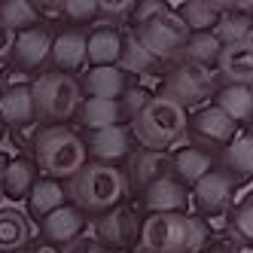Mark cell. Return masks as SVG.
Returning a JSON list of instances; mask_svg holds the SVG:
<instances>
[{
	"label": "cell",
	"mask_w": 253,
	"mask_h": 253,
	"mask_svg": "<svg viewBox=\"0 0 253 253\" xmlns=\"http://www.w3.org/2000/svg\"><path fill=\"white\" fill-rule=\"evenodd\" d=\"M31 153H34L31 159L37 162L40 174L55 177L61 183L77 177L88 162L85 140L74 128H67V125H40L31 140Z\"/></svg>",
	"instance_id": "cell-1"
},
{
	"label": "cell",
	"mask_w": 253,
	"mask_h": 253,
	"mask_svg": "<svg viewBox=\"0 0 253 253\" xmlns=\"http://www.w3.org/2000/svg\"><path fill=\"white\" fill-rule=\"evenodd\" d=\"M186 119L189 113L180 104L162 98V95H153L150 104L128 122V128H131V137L137 147L168 153L186 134Z\"/></svg>",
	"instance_id": "cell-2"
},
{
	"label": "cell",
	"mask_w": 253,
	"mask_h": 253,
	"mask_svg": "<svg viewBox=\"0 0 253 253\" xmlns=\"http://www.w3.org/2000/svg\"><path fill=\"white\" fill-rule=\"evenodd\" d=\"M67 198L85 213H104L122 202L125 195V177L122 168L116 165H101V162H85V168L70 177L67 183Z\"/></svg>",
	"instance_id": "cell-3"
},
{
	"label": "cell",
	"mask_w": 253,
	"mask_h": 253,
	"mask_svg": "<svg viewBox=\"0 0 253 253\" xmlns=\"http://www.w3.org/2000/svg\"><path fill=\"white\" fill-rule=\"evenodd\" d=\"M34 110L40 125H64L74 119L83 101V88L74 74H58V70H43L31 83Z\"/></svg>",
	"instance_id": "cell-4"
},
{
	"label": "cell",
	"mask_w": 253,
	"mask_h": 253,
	"mask_svg": "<svg viewBox=\"0 0 253 253\" xmlns=\"http://www.w3.org/2000/svg\"><path fill=\"white\" fill-rule=\"evenodd\" d=\"M216 85H220V77H216L213 67H202V64H192V61L180 58V61H171V67L165 70L156 95L180 104L189 113L192 107L198 110V107L216 92Z\"/></svg>",
	"instance_id": "cell-5"
},
{
	"label": "cell",
	"mask_w": 253,
	"mask_h": 253,
	"mask_svg": "<svg viewBox=\"0 0 253 253\" xmlns=\"http://www.w3.org/2000/svg\"><path fill=\"white\" fill-rule=\"evenodd\" d=\"M131 34L153 52L156 58H162L165 64H171V61L180 58V52H183V46H186V40H189L192 31L183 25V19H180L174 9H165V12L153 15V19L134 25Z\"/></svg>",
	"instance_id": "cell-6"
},
{
	"label": "cell",
	"mask_w": 253,
	"mask_h": 253,
	"mask_svg": "<svg viewBox=\"0 0 253 253\" xmlns=\"http://www.w3.org/2000/svg\"><path fill=\"white\" fill-rule=\"evenodd\" d=\"M140 253H189V213H147L137 235Z\"/></svg>",
	"instance_id": "cell-7"
},
{
	"label": "cell",
	"mask_w": 253,
	"mask_h": 253,
	"mask_svg": "<svg viewBox=\"0 0 253 253\" xmlns=\"http://www.w3.org/2000/svg\"><path fill=\"white\" fill-rule=\"evenodd\" d=\"M241 183L235 180L229 171L223 168H213L208 171L198 183L189 189V198H192V205L198 211V216L208 223H213L216 216H226L229 208H232V198H235V189H238Z\"/></svg>",
	"instance_id": "cell-8"
},
{
	"label": "cell",
	"mask_w": 253,
	"mask_h": 253,
	"mask_svg": "<svg viewBox=\"0 0 253 253\" xmlns=\"http://www.w3.org/2000/svg\"><path fill=\"white\" fill-rule=\"evenodd\" d=\"M238 131L241 125L232 116H226L216 104H202L186 119V134L192 137L195 147H205V150H223Z\"/></svg>",
	"instance_id": "cell-9"
},
{
	"label": "cell",
	"mask_w": 253,
	"mask_h": 253,
	"mask_svg": "<svg viewBox=\"0 0 253 253\" xmlns=\"http://www.w3.org/2000/svg\"><path fill=\"white\" fill-rule=\"evenodd\" d=\"M137 235H140V220H137V213L131 208H125V205H116L110 211H104L98 220H95V235L92 238L107 247V250H131L137 244Z\"/></svg>",
	"instance_id": "cell-10"
},
{
	"label": "cell",
	"mask_w": 253,
	"mask_h": 253,
	"mask_svg": "<svg viewBox=\"0 0 253 253\" xmlns=\"http://www.w3.org/2000/svg\"><path fill=\"white\" fill-rule=\"evenodd\" d=\"M85 153L88 162H101V165H116V162L128 159L134 150V137L128 125H110V128H98V131H85Z\"/></svg>",
	"instance_id": "cell-11"
},
{
	"label": "cell",
	"mask_w": 253,
	"mask_h": 253,
	"mask_svg": "<svg viewBox=\"0 0 253 253\" xmlns=\"http://www.w3.org/2000/svg\"><path fill=\"white\" fill-rule=\"evenodd\" d=\"M49 49H52V34L40 25V28H28L15 34L12 43V55L6 64L25 70V74L37 77V70H43L49 64Z\"/></svg>",
	"instance_id": "cell-12"
},
{
	"label": "cell",
	"mask_w": 253,
	"mask_h": 253,
	"mask_svg": "<svg viewBox=\"0 0 253 253\" xmlns=\"http://www.w3.org/2000/svg\"><path fill=\"white\" fill-rule=\"evenodd\" d=\"M147 213H189V186H183L174 174H162L140 192Z\"/></svg>",
	"instance_id": "cell-13"
},
{
	"label": "cell",
	"mask_w": 253,
	"mask_h": 253,
	"mask_svg": "<svg viewBox=\"0 0 253 253\" xmlns=\"http://www.w3.org/2000/svg\"><path fill=\"white\" fill-rule=\"evenodd\" d=\"M162 174H171L168 171V153H159V150H131L128 159H125V192H143L153 180H159Z\"/></svg>",
	"instance_id": "cell-14"
},
{
	"label": "cell",
	"mask_w": 253,
	"mask_h": 253,
	"mask_svg": "<svg viewBox=\"0 0 253 253\" xmlns=\"http://www.w3.org/2000/svg\"><path fill=\"white\" fill-rule=\"evenodd\" d=\"M213 168H216V156L205 147H195V143H183V147H174L168 153V171L189 189Z\"/></svg>",
	"instance_id": "cell-15"
},
{
	"label": "cell",
	"mask_w": 253,
	"mask_h": 253,
	"mask_svg": "<svg viewBox=\"0 0 253 253\" xmlns=\"http://www.w3.org/2000/svg\"><path fill=\"white\" fill-rule=\"evenodd\" d=\"M85 229H88V213L80 211L77 205H61L40 220L43 241H52L58 247H67L70 241H77L80 235H85Z\"/></svg>",
	"instance_id": "cell-16"
},
{
	"label": "cell",
	"mask_w": 253,
	"mask_h": 253,
	"mask_svg": "<svg viewBox=\"0 0 253 253\" xmlns=\"http://www.w3.org/2000/svg\"><path fill=\"white\" fill-rule=\"evenodd\" d=\"M85 61V31L83 28H61L52 37V49H49V67L58 74H77L83 70Z\"/></svg>",
	"instance_id": "cell-17"
},
{
	"label": "cell",
	"mask_w": 253,
	"mask_h": 253,
	"mask_svg": "<svg viewBox=\"0 0 253 253\" xmlns=\"http://www.w3.org/2000/svg\"><path fill=\"white\" fill-rule=\"evenodd\" d=\"M122 37L125 34L104 22V25H92L85 31V61L88 67H110V64H119V55H122Z\"/></svg>",
	"instance_id": "cell-18"
},
{
	"label": "cell",
	"mask_w": 253,
	"mask_h": 253,
	"mask_svg": "<svg viewBox=\"0 0 253 253\" xmlns=\"http://www.w3.org/2000/svg\"><path fill=\"white\" fill-rule=\"evenodd\" d=\"M134 80L119 64H110V67H88L80 80V88H83V98H113V101H119L122 92Z\"/></svg>",
	"instance_id": "cell-19"
},
{
	"label": "cell",
	"mask_w": 253,
	"mask_h": 253,
	"mask_svg": "<svg viewBox=\"0 0 253 253\" xmlns=\"http://www.w3.org/2000/svg\"><path fill=\"white\" fill-rule=\"evenodd\" d=\"M0 119L6 122V128H25V125L37 122L31 85H6V88H0Z\"/></svg>",
	"instance_id": "cell-20"
},
{
	"label": "cell",
	"mask_w": 253,
	"mask_h": 253,
	"mask_svg": "<svg viewBox=\"0 0 253 253\" xmlns=\"http://www.w3.org/2000/svg\"><path fill=\"white\" fill-rule=\"evenodd\" d=\"M216 77L220 83L232 85H253V43L223 46L220 61H216Z\"/></svg>",
	"instance_id": "cell-21"
},
{
	"label": "cell",
	"mask_w": 253,
	"mask_h": 253,
	"mask_svg": "<svg viewBox=\"0 0 253 253\" xmlns=\"http://www.w3.org/2000/svg\"><path fill=\"white\" fill-rule=\"evenodd\" d=\"M37 177H40V168L31 156H12L3 177H0L3 198H9V202H25L28 192L34 189V183H37Z\"/></svg>",
	"instance_id": "cell-22"
},
{
	"label": "cell",
	"mask_w": 253,
	"mask_h": 253,
	"mask_svg": "<svg viewBox=\"0 0 253 253\" xmlns=\"http://www.w3.org/2000/svg\"><path fill=\"white\" fill-rule=\"evenodd\" d=\"M216 168L229 171L238 183H244L247 177H253V134L238 131L226 147L220 150V159H216Z\"/></svg>",
	"instance_id": "cell-23"
},
{
	"label": "cell",
	"mask_w": 253,
	"mask_h": 253,
	"mask_svg": "<svg viewBox=\"0 0 253 253\" xmlns=\"http://www.w3.org/2000/svg\"><path fill=\"white\" fill-rule=\"evenodd\" d=\"M119 67H122L131 80H137V77H156V74H162V70H165V61L156 58L153 52L134 37V34H125V37H122Z\"/></svg>",
	"instance_id": "cell-24"
},
{
	"label": "cell",
	"mask_w": 253,
	"mask_h": 253,
	"mask_svg": "<svg viewBox=\"0 0 253 253\" xmlns=\"http://www.w3.org/2000/svg\"><path fill=\"white\" fill-rule=\"evenodd\" d=\"M77 122L85 131H98V128H110V125H122L125 119L119 110V101H113V98H83L80 110H77Z\"/></svg>",
	"instance_id": "cell-25"
},
{
	"label": "cell",
	"mask_w": 253,
	"mask_h": 253,
	"mask_svg": "<svg viewBox=\"0 0 253 253\" xmlns=\"http://www.w3.org/2000/svg\"><path fill=\"white\" fill-rule=\"evenodd\" d=\"M213 104L220 107L226 116H232L238 125H247L253 116V85H232L220 83L213 92Z\"/></svg>",
	"instance_id": "cell-26"
},
{
	"label": "cell",
	"mask_w": 253,
	"mask_h": 253,
	"mask_svg": "<svg viewBox=\"0 0 253 253\" xmlns=\"http://www.w3.org/2000/svg\"><path fill=\"white\" fill-rule=\"evenodd\" d=\"M25 202H28V213L43 220V216H49L55 208L67 205V189L55 177H37V183H34V189L28 192Z\"/></svg>",
	"instance_id": "cell-27"
},
{
	"label": "cell",
	"mask_w": 253,
	"mask_h": 253,
	"mask_svg": "<svg viewBox=\"0 0 253 253\" xmlns=\"http://www.w3.org/2000/svg\"><path fill=\"white\" fill-rule=\"evenodd\" d=\"M31 241V220L19 208H0V253H22Z\"/></svg>",
	"instance_id": "cell-28"
},
{
	"label": "cell",
	"mask_w": 253,
	"mask_h": 253,
	"mask_svg": "<svg viewBox=\"0 0 253 253\" xmlns=\"http://www.w3.org/2000/svg\"><path fill=\"white\" fill-rule=\"evenodd\" d=\"M213 37L223 46H238V43H253V15L229 9L220 15V22L213 25Z\"/></svg>",
	"instance_id": "cell-29"
},
{
	"label": "cell",
	"mask_w": 253,
	"mask_h": 253,
	"mask_svg": "<svg viewBox=\"0 0 253 253\" xmlns=\"http://www.w3.org/2000/svg\"><path fill=\"white\" fill-rule=\"evenodd\" d=\"M220 52H223V43L213 37V31H198V34H189V40L180 52L183 61H192V64H202V67H213L216 70V61H220ZM177 58V61H180Z\"/></svg>",
	"instance_id": "cell-30"
},
{
	"label": "cell",
	"mask_w": 253,
	"mask_h": 253,
	"mask_svg": "<svg viewBox=\"0 0 253 253\" xmlns=\"http://www.w3.org/2000/svg\"><path fill=\"white\" fill-rule=\"evenodd\" d=\"M0 22L9 25L19 34V31H28V28H40L43 12L34 6L31 0H3V3H0Z\"/></svg>",
	"instance_id": "cell-31"
},
{
	"label": "cell",
	"mask_w": 253,
	"mask_h": 253,
	"mask_svg": "<svg viewBox=\"0 0 253 253\" xmlns=\"http://www.w3.org/2000/svg\"><path fill=\"white\" fill-rule=\"evenodd\" d=\"M180 19H183V25L192 31V34H198V31H213V25L220 22V9H213V6H208L205 0H183L180 3V9H174Z\"/></svg>",
	"instance_id": "cell-32"
},
{
	"label": "cell",
	"mask_w": 253,
	"mask_h": 253,
	"mask_svg": "<svg viewBox=\"0 0 253 253\" xmlns=\"http://www.w3.org/2000/svg\"><path fill=\"white\" fill-rule=\"evenodd\" d=\"M61 15L70 22V28H92L98 19H101V12H98V0H67Z\"/></svg>",
	"instance_id": "cell-33"
},
{
	"label": "cell",
	"mask_w": 253,
	"mask_h": 253,
	"mask_svg": "<svg viewBox=\"0 0 253 253\" xmlns=\"http://www.w3.org/2000/svg\"><path fill=\"white\" fill-rule=\"evenodd\" d=\"M156 92H150V88L147 85H140L137 80L128 85V88H125V92H122V98H119V110H122V119L125 122H131L140 110H143V107H147L150 104V98H153Z\"/></svg>",
	"instance_id": "cell-34"
},
{
	"label": "cell",
	"mask_w": 253,
	"mask_h": 253,
	"mask_svg": "<svg viewBox=\"0 0 253 253\" xmlns=\"http://www.w3.org/2000/svg\"><path fill=\"white\" fill-rule=\"evenodd\" d=\"M229 229H232V235H235L241 244H253V205L247 202V198L232 211Z\"/></svg>",
	"instance_id": "cell-35"
},
{
	"label": "cell",
	"mask_w": 253,
	"mask_h": 253,
	"mask_svg": "<svg viewBox=\"0 0 253 253\" xmlns=\"http://www.w3.org/2000/svg\"><path fill=\"white\" fill-rule=\"evenodd\" d=\"M238 247H241V241L235 238L232 229H229V232H213L211 241L198 250V253H238Z\"/></svg>",
	"instance_id": "cell-36"
},
{
	"label": "cell",
	"mask_w": 253,
	"mask_h": 253,
	"mask_svg": "<svg viewBox=\"0 0 253 253\" xmlns=\"http://www.w3.org/2000/svg\"><path fill=\"white\" fill-rule=\"evenodd\" d=\"M134 6H137V0H98V12H101L104 22L125 19V15H131Z\"/></svg>",
	"instance_id": "cell-37"
},
{
	"label": "cell",
	"mask_w": 253,
	"mask_h": 253,
	"mask_svg": "<svg viewBox=\"0 0 253 253\" xmlns=\"http://www.w3.org/2000/svg\"><path fill=\"white\" fill-rule=\"evenodd\" d=\"M211 226L208 220H202V216H189V253H198L208 241H211Z\"/></svg>",
	"instance_id": "cell-38"
},
{
	"label": "cell",
	"mask_w": 253,
	"mask_h": 253,
	"mask_svg": "<svg viewBox=\"0 0 253 253\" xmlns=\"http://www.w3.org/2000/svg\"><path fill=\"white\" fill-rule=\"evenodd\" d=\"M165 9H171L165 0H137V6L131 9V28L140 25V22H147V19H153V15H159V12H165Z\"/></svg>",
	"instance_id": "cell-39"
},
{
	"label": "cell",
	"mask_w": 253,
	"mask_h": 253,
	"mask_svg": "<svg viewBox=\"0 0 253 253\" xmlns=\"http://www.w3.org/2000/svg\"><path fill=\"white\" fill-rule=\"evenodd\" d=\"M61 253H110L107 247H101L95 238H88V235H80L77 241H70Z\"/></svg>",
	"instance_id": "cell-40"
},
{
	"label": "cell",
	"mask_w": 253,
	"mask_h": 253,
	"mask_svg": "<svg viewBox=\"0 0 253 253\" xmlns=\"http://www.w3.org/2000/svg\"><path fill=\"white\" fill-rule=\"evenodd\" d=\"M12 43H15V31L9 25L0 22V64H6L12 55Z\"/></svg>",
	"instance_id": "cell-41"
},
{
	"label": "cell",
	"mask_w": 253,
	"mask_h": 253,
	"mask_svg": "<svg viewBox=\"0 0 253 253\" xmlns=\"http://www.w3.org/2000/svg\"><path fill=\"white\" fill-rule=\"evenodd\" d=\"M31 3L37 6L43 15H61V9H64L67 0H31Z\"/></svg>",
	"instance_id": "cell-42"
},
{
	"label": "cell",
	"mask_w": 253,
	"mask_h": 253,
	"mask_svg": "<svg viewBox=\"0 0 253 253\" xmlns=\"http://www.w3.org/2000/svg\"><path fill=\"white\" fill-rule=\"evenodd\" d=\"M64 247H58V244H52V241H34V247H31V253H61Z\"/></svg>",
	"instance_id": "cell-43"
},
{
	"label": "cell",
	"mask_w": 253,
	"mask_h": 253,
	"mask_svg": "<svg viewBox=\"0 0 253 253\" xmlns=\"http://www.w3.org/2000/svg\"><path fill=\"white\" fill-rule=\"evenodd\" d=\"M208 6H213V9H220V12H229V9H235V3L238 0H205Z\"/></svg>",
	"instance_id": "cell-44"
},
{
	"label": "cell",
	"mask_w": 253,
	"mask_h": 253,
	"mask_svg": "<svg viewBox=\"0 0 253 253\" xmlns=\"http://www.w3.org/2000/svg\"><path fill=\"white\" fill-rule=\"evenodd\" d=\"M12 162V156H9V150L6 147H0V177H3V171H6V165Z\"/></svg>",
	"instance_id": "cell-45"
},
{
	"label": "cell",
	"mask_w": 253,
	"mask_h": 253,
	"mask_svg": "<svg viewBox=\"0 0 253 253\" xmlns=\"http://www.w3.org/2000/svg\"><path fill=\"white\" fill-rule=\"evenodd\" d=\"M235 9H238V12H250V15H253V0H238V3H235Z\"/></svg>",
	"instance_id": "cell-46"
},
{
	"label": "cell",
	"mask_w": 253,
	"mask_h": 253,
	"mask_svg": "<svg viewBox=\"0 0 253 253\" xmlns=\"http://www.w3.org/2000/svg\"><path fill=\"white\" fill-rule=\"evenodd\" d=\"M6 134H9V128H6V122L0 119V147H3V143H6Z\"/></svg>",
	"instance_id": "cell-47"
},
{
	"label": "cell",
	"mask_w": 253,
	"mask_h": 253,
	"mask_svg": "<svg viewBox=\"0 0 253 253\" xmlns=\"http://www.w3.org/2000/svg\"><path fill=\"white\" fill-rule=\"evenodd\" d=\"M247 134H253V116H250V122H247Z\"/></svg>",
	"instance_id": "cell-48"
},
{
	"label": "cell",
	"mask_w": 253,
	"mask_h": 253,
	"mask_svg": "<svg viewBox=\"0 0 253 253\" xmlns=\"http://www.w3.org/2000/svg\"><path fill=\"white\" fill-rule=\"evenodd\" d=\"M119 253H140V250H119Z\"/></svg>",
	"instance_id": "cell-49"
},
{
	"label": "cell",
	"mask_w": 253,
	"mask_h": 253,
	"mask_svg": "<svg viewBox=\"0 0 253 253\" xmlns=\"http://www.w3.org/2000/svg\"><path fill=\"white\" fill-rule=\"evenodd\" d=\"M247 202H250V205H253V192H250V195H247Z\"/></svg>",
	"instance_id": "cell-50"
},
{
	"label": "cell",
	"mask_w": 253,
	"mask_h": 253,
	"mask_svg": "<svg viewBox=\"0 0 253 253\" xmlns=\"http://www.w3.org/2000/svg\"><path fill=\"white\" fill-rule=\"evenodd\" d=\"M0 202H3V189H0Z\"/></svg>",
	"instance_id": "cell-51"
},
{
	"label": "cell",
	"mask_w": 253,
	"mask_h": 253,
	"mask_svg": "<svg viewBox=\"0 0 253 253\" xmlns=\"http://www.w3.org/2000/svg\"><path fill=\"white\" fill-rule=\"evenodd\" d=\"M0 3H3V0H0Z\"/></svg>",
	"instance_id": "cell-52"
},
{
	"label": "cell",
	"mask_w": 253,
	"mask_h": 253,
	"mask_svg": "<svg viewBox=\"0 0 253 253\" xmlns=\"http://www.w3.org/2000/svg\"><path fill=\"white\" fill-rule=\"evenodd\" d=\"M22 253H25V250H22Z\"/></svg>",
	"instance_id": "cell-53"
}]
</instances>
